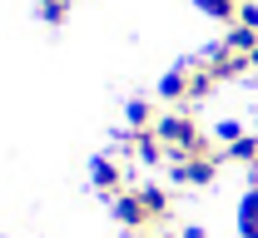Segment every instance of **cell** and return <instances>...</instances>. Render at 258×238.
Here are the masks:
<instances>
[{
    "mask_svg": "<svg viewBox=\"0 0 258 238\" xmlns=\"http://www.w3.org/2000/svg\"><path fill=\"white\" fill-rule=\"evenodd\" d=\"M154 134L164 139V149H169V159H189L194 144H199V124H194L189 109H169V114H159V124H154Z\"/></svg>",
    "mask_w": 258,
    "mask_h": 238,
    "instance_id": "cell-1",
    "label": "cell"
},
{
    "mask_svg": "<svg viewBox=\"0 0 258 238\" xmlns=\"http://www.w3.org/2000/svg\"><path fill=\"white\" fill-rule=\"evenodd\" d=\"M114 218L124 223L129 233H144V228H159V223H154V213H149V204L139 199V189H124V194H114Z\"/></svg>",
    "mask_w": 258,
    "mask_h": 238,
    "instance_id": "cell-2",
    "label": "cell"
},
{
    "mask_svg": "<svg viewBox=\"0 0 258 238\" xmlns=\"http://www.w3.org/2000/svg\"><path fill=\"white\" fill-rule=\"evenodd\" d=\"M204 69H209V80L214 85H224V80H238V74H248V55H238V50H228V45H219V50H209L204 55Z\"/></svg>",
    "mask_w": 258,
    "mask_h": 238,
    "instance_id": "cell-3",
    "label": "cell"
},
{
    "mask_svg": "<svg viewBox=\"0 0 258 238\" xmlns=\"http://www.w3.org/2000/svg\"><path fill=\"white\" fill-rule=\"evenodd\" d=\"M224 159H174V184H214V174H219Z\"/></svg>",
    "mask_w": 258,
    "mask_h": 238,
    "instance_id": "cell-4",
    "label": "cell"
},
{
    "mask_svg": "<svg viewBox=\"0 0 258 238\" xmlns=\"http://www.w3.org/2000/svg\"><path fill=\"white\" fill-rule=\"evenodd\" d=\"M189 90H194V69L184 65V69H169L164 74V85H159V95L169 104H189Z\"/></svg>",
    "mask_w": 258,
    "mask_h": 238,
    "instance_id": "cell-5",
    "label": "cell"
},
{
    "mask_svg": "<svg viewBox=\"0 0 258 238\" xmlns=\"http://www.w3.org/2000/svg\"><path fill=\"white\" fill-rule=\"evenodd\" d=\"M139 199H144V204H149V213H154V223H169V189H159V184H144V189H139Z\"/></svg>",
    "mask_w": 258,
    "mask_h": 238,
    "instance_id": "cell-6",
    "label": "cell"
},
{
    "mask_svg": "<svg viewBox=\"0 0 258 238\" xmlns=\"http://www.w3.org/2000/svg\"><path fill=\"white\" fill-rule=\"evenodd\" d=\"M238 233H243V238H258V184L243 194V208H238Z\"/></svg>",
    "mask_w": 258,
    "mask_h": 238,
    "instance_id": "cell-7",
    "label": "cell"
},
{
    "mask_svg": "<svg viewBox=\"0 0 258 238\" xmlns=\"http://www.w3.org/2000/svg\"><path fill=\"white\" fill-rule=\"evenodd\" d=\"M95 184L104 189V194H124V174H119V164H114V159H99V164H95Z\"/></svg>",
    "mask_w": 258,
    "mask_h": 238,
    "instance_id": "cell-8",
    "label": "cell"
},
{
    "mask_svg": "<svg viewBox=\"0 0 258 238\" xmlns=\"http://www.w3.org/2000/svg\"><path fill=\"white\" fill-rule=\"evenodd\" d=\"M224 159H233V164H248V169H253V164H258V134L233 139V144L224 149Z\"/></svg>",
    "mask_w": 258,
    "mask_h": 238,
    "instance_id": "cell-9",
    "label": "cell"
},
{
    "mask_svg": "<svg viewBox=\"0 0 258 238\" xmlns=\"http://www.w3.org/2000/svg\"><path fill=\"white\" fill-rule=\"evenodd\" d=\"M224 45H228V50H238V55H253V50H258V30H248V25H233Z\"/></svg>",
    "mask_w": 258,
    "mask_h": 238,
    "instance_id": "cell-10",
    "label": "cell"
},
{
    "mask_svg": "<svg viewBox=\"0 0 258 238\" xmlns=\"http://www.w3.org/2000/svg\"><path fill=\"white\" fill-rule=\"evenodd\" d=\"M129 124H134V129H154V124H159V114H154V104L134 100V104H129Z\"/></svg>",
    "mask_w": 258,
    "mask_h": 238,
    "instance_id": "cell-11",
    "label": "cell"
},
{
    "mask_svg": "<svg viewBox=\"0 0 258 238\" xmlns=\"http://www.w3.org/2000/svg\"><path fill=\"white\" fill-rule=\"evenodd\" d=\"M204 15H214V20H238V5L233 0H194Z\"/></svg>",
    "mask_w": 258,
    "mask_h": 238,
    "instance_id": "cell-12",
    "label": "cell"
},
{
    "mask_svg": "<svg viewBox=\"0 0 258 238\" xmlns=\"http://www.w3.org/2000/svg\"><path fill=\"white\" fill-rule=\"evenodd\" d=\"M64 10H70V0H40V20H50V25H60Z\"/></svg>",
    "mask_w": 258,
    "mask_h": 238,
    "instance_id": "cell-13",
    "label": "cell"
},
{
    "mask_svg": "<svg viewBox=\"0 0 258 238\" xmlns=\"http://www.w3.org/2000/svg\"><path fill=\"white\" fill-rule=\"evenodd\" d=\"M233 25H248V30H258V5H253V0H243V5H238V20H233Z\"/></svg>",
    "mask_w": 258,
    "mask_h": 238,
    "instance_id": "cell-14",
    "label": "cell"
},
{
    "mask_svg": "<svg viewBox=\"0 0 258 238\" xmlns=\"http://www.w3.org/2000/svg\"><path fill=\"white\" fill-rule=\"evenodd\" d=\"M179 238H204V228H194V223H184V228H179Z\"/></svg>",
    "mask_w": 258,
    "mask_h": 238,
    "instance_id": "cell-15",
    "label": "cell"
},
{
    "mask_svg": "<svg viewBox=\"0 0 258 238\" xmlns=\"http://www.w3.org/2000/svg\"><path fill=\"white\" fill-rule=\"evenodd\" d=\"M248 65H253V69H258V50H253V55H248Z\"/></svg>",
    "mask_w": 258,
    "mask_h": 238,
    "instance_id": "cell-16",
    "label": "cell"
},
{
    "mask_svg": "<svg viewBox=\"0 0 258 238\" xmlns=\"http://www.w3.org/2000/svg\"><path fill=\"white\" fill-rule=\"evenodd\" d=\"M154 238H174V233H169V228H159V233H154Z\"/></svg>",
    "mask_w": 258,
    "mask_h": 238,
    "instance_id": "cell-17",
    "label": "cell"
},
{
    "mask_svg": "<svg viewBox=\"0 0 258 238\" xmlns=\"http://www.w3.org/2000/svg\"><path fill=\"white\" fill-rule=\"evenodd\" d=\"M124 238H139V233H124Z\"/></svg>",
    "mask_w": 258,
    "mask_h": 238,
    "instance_id": "cell-18",
    "label": "cell"
},
{
    "mask_svg": "<svg viewBox=\"0 0 258 238\" xmlns=\"http://www.w3.org/2000/svg\"><path fill=\"white\" fill-rule=\"evenodd\" d=\"M233 5H243V0H233Z\"/></svg>",
    "mask_w": 258,
    "mask_h": 238,
    "instance_id": "cell-19",
    "label": "cell"
}]
</instances>
